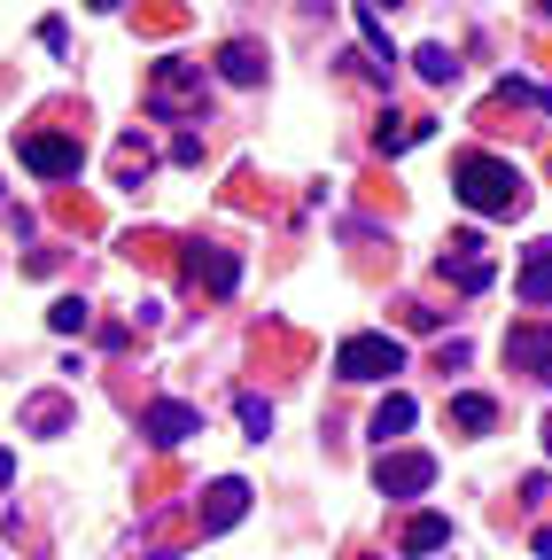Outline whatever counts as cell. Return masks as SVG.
<instances>
[{
  "label": "cell",
  "mask_w": 552,
  "mask_h": 560,
  "mask_svg": "<svg viewBox=\"0 0 552 560\" xmlns=\"http://www.w3.org/2000/svg\"><path fill=\"white\" fill-rule=\"evenodd\" d=\"M451 195L474 210V219H514V210L529 202L521 172H514L506 156H482V149H467V156L451 164Z\"/></svg>",
  "instance_id": "6da1fadb"
},
{
  "label": "cell",
  "mask_w": 552,
  "mask_h": 560,
  "mask_svg": "<svg viewBox=\"0 0 552 560\" xmlns=\"http://www.w3.org/2000/svg\"><path fill=\"white\" fill-rule=\"evenodd\" d=\"M211 109V86H202V62H156L149 70V117H164V125H187V117H202Z\"/></svg>",
  "instance_id": "7a4b0ae2"
},
{
  "label": "cell",
  "mask_w": 552,
  "mask_h": 560,
  "mask_svg": "<svg viewBox=\"0 0 552 560\" xmlns=\"http://www.w3.org/2000/svg\"><path fill=\"white\" fill-rule=\"evenodd\" d=\"M334 374L342 382H389V374H404V342L397 335H342Z\"/></svg>",
  "instance_id": "3957f363"
},
{
  "label": "cell",
  "mask_w": 552,
  "mask_h": 560,
  "mask_svg": "<svg viewBox=\"0 0 552 560\" xmlns=\"http://www.w3.org/2000/svg\"><path fill=\"white\" fill-rule=\"evenodd\" d=\"M428 482H436V459L428 452H381L374 459V490H381V499H421Z\"/></svg>",
  "instance_id": "277c9868"
},
{
  "label": "cell",
  "mask_w": 552,
  "mask_h": 560,
  "mask_svg": "<svg viewBox=\"0 0 552 560\" xmlns=\"http://www.w3.org/2000/svg\"><path fill=\"white\" fill-rule=\"evenodd\" d=\"M506 366L529 374V382H552V327H544V319H521V327L506 335Z\"/></svg>",
  "instance_id": "5b68a950"
},
{
  "label": "cell",
  "mask_w": 552,
  "mask_h": 560,
  "mask_svg": "<svg viewBox=\"0 0 552 560\" xmlns=\"http://www.w3.org/2000/svg\"><path fill=\"white\" fill-rule=\"evenodd\" d=\"M16 156H24L39 179H79V164H86V149H79V140H62V132H32Z\"/></svg>",
  "instance_id": "8992f818"
},
{
  "label": "cell",
  "mask_w": 552,
  "mask_h": 560,
  "mask_svg": "<svg viewBox=\"0 0 552 560\" xmlns=\"http://www.w3.org/2000/svg\"><path fill=\"white\" fill-rule=\"evenodd\" d=\"M141 436H149V444H187V436H202V412L179 405V397H156V405L141 412Z\"/></svg>",
  "instance_id": "52a82bcc"
},
{
  "label": "cell",
  "mask_w": 552,
  "mask_h": 560,
  "mask_svg": "<svg viewBox=\"0 0 552 560\" xmlns=\"http://www.w3.org/2000/svg\"><path fill=\"white\" fill-rule=\"evenodd\" d=\"M444 280H459L467 296H474V289H491V257H482L474 234H451V242H444Z\"/></svg>",
  "instance_id": "ba28073f"
},
{
  "label": "cell",
  "mask_w": 552,
  "mask_h": 560,
  "mask_svg": "<svg viewBox=\"0 0 552 560\" xmlns=\"http://www.w3.org/2000/svg\"><path fill=\"white\" fill-rule=\"evenodd\" d=\"M202 499H211V506H202V537H219V529H234V522L249 514V482H242V475H226V482L202 490Z\"/></svg>",
  "instance_id": "9c48e42d"
},
{
  "label": "cell",
  "mask_w": 552,
  "mask_h": 560,
  "mask_svg": "<svg viewBox=\"0 0 552 560\" xmlns=\"http://www.w3.org/2000/svg\"><path fill=\"white\" fill-rule=\"evenodd\" d=\"M514 296H521V304H537V312L552 304V242H537V249L521 257V272H514Z\"/></svg>",
  "instance_id": "30bf717a"
},
{
  "label": "cell",
  "mask_w": 552,
  "mask_h": 560,
  "mask_svg": "<svg viewBox=\"0 0 552 560\" xmlns=\"http://www.w3.org/2000/svg\"><path fill=\"white\" fill-rule=\"evenodd\" d=\"M187 272H195L211 296H234V280H242V257H234V249H195V257H187Z\"/></svg>",
  "instance_id": "8fae6325"
},
{
  "label": "cell",
  "mask_w": 552,
  "mask_h": 560,
  "mask_svg": "<svg viewBox=\"0 0 552 560\" xmlns=\"http://www.w3.org/2000/svg\"><path fill=\"white\" fill-rule=\"evenodd\" d=\"M219 79H226V86H257V79H265V47H257V39H226V47H219Z\"/></svg>",
  "instance_id": "7c38bea8"
},
{
  "label": "cell",
  "mask_w": 552,
  "mask_h": 560,
  "mask_svg": "<svg viewBox=\"0 0 552 560\" xmlns=\"http://www.w3.org/2000/svg\"><path fill=\"white\" fill-rule=\"evenodd\" d=\"M397 545H404V560H428V552H444V545H451V522H444V514H412Z\"/></svg>",
  "instance_id": "4fadbf2b"
},
{
  "label": "cell",
  "mask_w": 552,
  "mask_h": 560,
  "mask_svg": "<svg viewBox=\"0 0 552 560\" xmlns=\"http://www.w3.org/2000/svg\"><path fill=\"white\" fill-rule=\"evenodd\" d=\"M412 420H421V405H412L404 389H389V397L374 405V420H366V436H381V444H389V436H404V429H412Z\"/></svg>",
  "instance_id": "5bb4252c"
},
{
  "label": "cell",
  "mask_w": 552,
  "mask_h": 560,
  "mask_svg": "<svg viewBox=\"0 0 552 560\" xmlns=\"http://www.w3.org/2000/svg\"><path fill=\"white\" fill-rule=\"evenodd\" d=\"M491 420H498V405H491V397H474V389H459V397H451V429L482 436V429H491Z\"/></svg>",
  "instance_id": "9a60e30c"
},
{
  "label": "cell",
  "mask_w": 552,
  "mask_h": 560,
  "mask_svg": "<svg viewBox=\"0 0 552 560\" xmlns=\"http://www.w3.org/2000/svg\"><path fill=\"white\" fill-rule=\"evenodd\" d=\"M412 70H421L428 86H451V79H459V62H451V47H421V55H412Z\"/></svg>",
  "instance_id": "2e32d148"
},
{
  "label": "cell",
  "mask_w": 552,
  "mask_h": 560,
  "mask_svg": "<svg viewBox=\"0 0 552 560\" xmlns=\"http://www.w3.org/2000/svg\"><path fill=\"white\" fill-rule=\"evenodd\" d=\"M47 319H55V335H79V327L94 319V304H86V296H55V312H47Z\"/></svg>",
  "instance_id": "e0dca14e"
},
{
  "label": "cell",
  "mask_w": 552,
  "mask_h": 560,
  "mask_svg": "<svg viewBox=\"0 0 552 560\" xmlns=\"http://www.w3.org/2000/svg\"><path fill=\"white\" fill-rule=\"evenodd\" d=\"M412 140H428L421 117H389V125H381V149H412Z\"/></svg>",
  "instance_id": "ac0fdd59"
},
{
  "label": "cell",
  "mask_w": 552,
  "mask_h": 560,
  "mask_svg": "<svg viewBox=\"0 0 552 560\" xmlns=\"http://www.w3.org/2000/svg\"><path fill=\"white\" fill-rule=\"evenodd\" d=\"M24 420H32V429H71V405H62V397H39Z\"/></svg>",
  "instance_id": "d6986e66"
},
{
  "label": "cell",
  "mask_w": 552,
  "mask_h": 560,
  "mask_svg": "<svg viewBox=\"0 0 552 560\" xmlns=\"http://www.w3.org/2000/svg\"><path fill=\"white\" fill-rule=\"evenodd\" d=\"M242 429H249L257 444L272 436V405H265V397H242Z\"/></svg>",
  "instance_id": "ffe728a7"
},
{
  "label": "cell",
  "mask_w": 552,
  "mask_h": 560,
  "mask_svg": "<svg viewBox=\"0 0 552 560\" xmlns=\"http://www.w3.org/2000/svg\"><path fill=\"white\" fill-rule=\"evenodd\" d=\"M0 482H16V452L9 444H0Z\"/></svg>",
  "instance_id": "44dd1931"
},
{
  "label": "cell",
  "mask_w": 552,
  "mask_h": 560,
  "mask_svg": "<svg viewBox=\"0 0 552 560\" xmlns=\"http://www.w3.org/2000/svg\"><path fill=\"white\" fill-rule=\"evenodd\" d=\"M86 9H102V16H109V9H125V0H86Z\"/></svg>",
  "instance_id": "7402d4cb"
}]
</instances>
